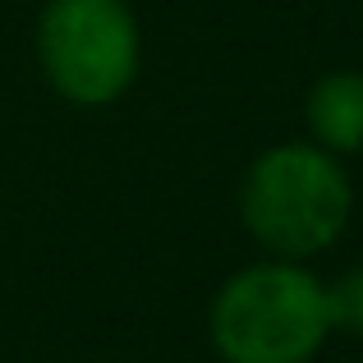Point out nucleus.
<instances>
[{"instance_id":"obj_5","label":"nucleus","mask_w":363,"mask_h":363,"mask_svg":"<svg viewBox=\"0 0 363 363\" xmlns=\"http://www.w3.org/2000/svg\"><path fill=\"white\" fill-rule=\"evenodd\" d=\"M327 318L331 336L363 340V262L345 267L336 281H327Z\"/></svg>"},{"instance_id":"obj_1","label":"nucleus","mask_w":363,"mask_h":363,"mask_svg":"<svg viewBox=\"0 0 363 363\" xmlns=\"http://www.w3.org/2000/svg\"><path fill=\"white\" fill-rule=\"evenodd\" d=\"M354 216V179L345 161L318 143H272L240 179V225L267 257L313 262L340 244Z\"/></svg>"},{"instance_id":"obj_2","label":"nucleus","mask_w":363,"mask_h":363,"mask_svg":"<svg viewBox=\"0 0 363 363\" xmlns=\"http://www.w3.org/2000/svg\"><path fill=\"white\" fill-rule=\"evenodd\" d=\"M207 336L221 363H313L331 340L327 281L308 262L257 257L216 285Z\"/></svg>"},{"instance_id":"obj_4","label":"nucleus","mask_w":363,"mask_h":363,"mask_svg":"<svg viewBox=\"0 0 363 363\" xmlns=\"http://www.w3.org/2000/svg\"><path fill=\"white\" fill-rule=\"evenodd\" d=\"M308 143L350 161L363 152V69H327L308 83L303 97Z\"/></svg>"},{"instance_id":"obj_3","label":"nucleus","mask_w":363,"mask_h":363,"mask_svg":"<svg viewBox=\"0 0 363 363\" xmlns=\"http://www.w3.org/2000/svg\"><path fill=\"white\" fill-rule=\"evenodd\" d=\"M33 42L42 79L65 106H116L138 83L143 33L129 0H46Z\"/></svg>"}]
</instances>
